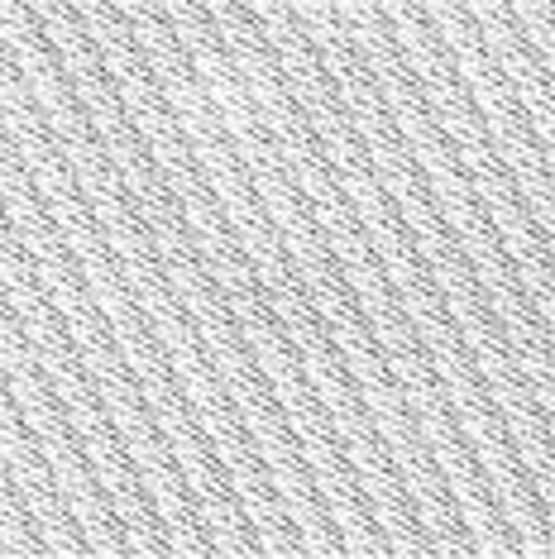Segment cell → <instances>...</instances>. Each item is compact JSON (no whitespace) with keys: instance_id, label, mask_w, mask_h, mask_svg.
Here are the masks:
<instances>
[{"instance_id":"obj_1","label":"cell","mask_w":555,"mask_h":559,"mask_svg":"<svg viewBox=\"0 0 555 559\" xmlns=\"http://www.w3.org/2000/svg\"><path fill=\"white\" fill-rule=\"evenodd\" d=\"M517 373H522V383L532 388V402L541 412V421H546L551 440H555V354H532V359H517Z\"/></svg>"}]
</instances>
